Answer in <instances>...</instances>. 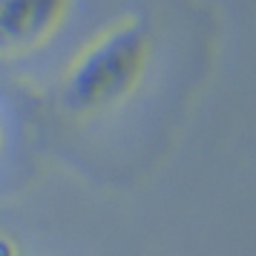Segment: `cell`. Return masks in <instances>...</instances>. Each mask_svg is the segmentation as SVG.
Segmentation results:
<instances>
[{"mask_svg":"<svg viewBox=\"0 0 256 256\" xmlns=\"http://www.w3.org/2000/svg\"><path fill=\"white\" fill-rule=\"evenodd\" d=\"M152 64V35L141 18H118L70 58L60 104L75 116H98L136 95Z\"/></svg>","mask_w":256,"mask_h":256,"instance_id":"cell-1","label":"cell"},{"mask_svg":"<svg viewBox=\"0 0 256 256\" xmlns=\"http://www.w3.org/2000/svg\"><path fill=\"white\" fill-rule=\"evenodd\" d=\"M75 0H0V58L40 52L70 24Z\"/></svg>","mask_w":256,"mask_h":256,"instance_id":"cell-2","label":"cell"},{"mask_svg":"<svg viewBox=\"0 0 256 256\" xmlns=\"http://www.w3.org/2000/svg\"><path fill=\"white\" fill-rule=\"evenodd\" d=\"M3 150H6V121L0 116V156H3Z\"/></svg>","mask_w":256,"mask_h":256,"instance_id":"cell-3","label":"cell"}]
</instances>
